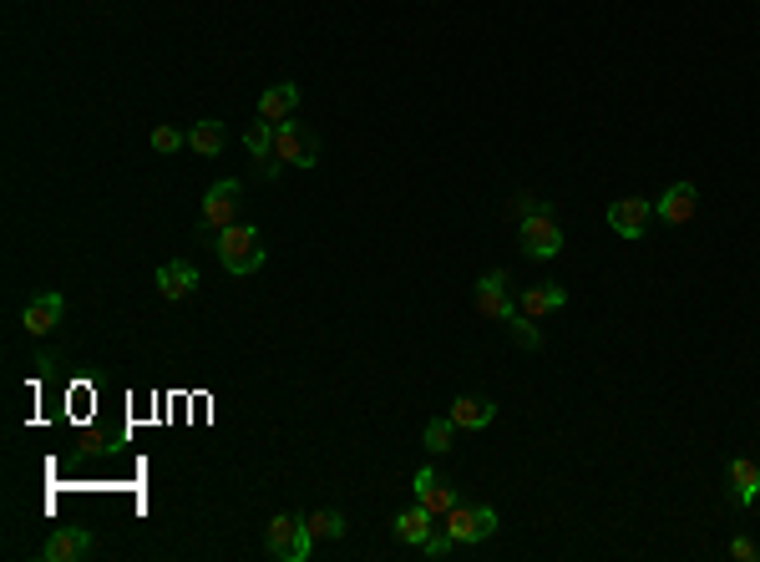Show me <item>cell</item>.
Here are the masks:
<instances>
[{
  "label": "cell",
  "instance_id": "1",
  "mask_svg": "<svg viewBox=\"0 0 760 562\" xmlns=\"http://www.w3.org/2000/svg\"><path fill=\"white\" fill-rule=\"evenodd\" d=\"M213 249H218V264L228 274H259L264 269V238H259L254 223H228Z\"/></svg>",
  "mask_w": 760,
  "mask_h": 562
},
{
  "label": "cell",
  "instance_id": "2",
  "mask_svg": "<svg viewBox=\"0 0 760 562\" xmlns=\"http://www.w3.org/2000/svg\"><path fill=\"white\" fill-rule=\"evenodd\" d=\"M264 552H269L274 562H310V552H315L310 522L294 517V512H279V517L269 522V532H264Z\"/></svg>",
  "mask_w": 760,
  "mask_h": 562
},
{
  "label": "cell",
  "instance_id": "3",
  "mask_svg": "<svg viewBox=\"0 0 760 562\" xmlns=\"http://www.w3.org/2000/svg\"><path fill=\"white\" fill-rule=\"evenodd\" d=\"M517 249H522V259H538V264L563 254V223L553 218V208H538L517 223Z\"/></svg>",
  "mask_w": 760,
  "mask_h": 562
},
{
  "label": "cell",
  "instance_id": "4",
  "mask_svg": "<svg viewBox=\"0 0 760 562\" xmlns=\"http://www.w3.org/2000/svg\"><path fill=\"white\" fill-rule=\"evenodd\" d=\"M274 157L284 168H315L320 163V137L304 132L299 122H274Z\"/></svg>",
  "mask_w": 760,
  "mask_h": 562
},
{
  "label": "cell",
  "instance_id": "5",
  "mask_svg": "<svg viewBox=\"0 0 760 562\" xmlns=\"http://www.w3.org/2000/svg\"><path fill=\"white\" fill-rule=\"evenodd\" d=\"M239 198H244V183L239 178H223V183H213L208 193H203V228H213V233H223L228 223L239 218Z\"/></svg>",
  "mask_w": 760,
  "mask_h": 562
},
{
  "label": "cell",
  "instance_id": "6",
  "mask_svg": "<svg viewBox=\"0 0 760 562\" xmlns=\"http://www.w3.org/2000/svg\"><path fill=\"white\" fill-rule=\"evenodd\" d=\"M441 527L456 537V547H462V542H487V537L497 532V512H492V507H462V502H456V507L441 517Z\"/></svg>",
  "mask_w": 760,
  "mask_h": 562
},
{
  "label": "cell",
  "instance_id": "7",
  "mask_svg": "<svg viewBox=\"0 0 760 562\" xmlns=\"http://www.w3.org/2000/svg\"><path fill=\"white\" fill-rule=\"evenodd\" d=\"M411 487H416V502H421V507H426L436 522H441V517L456 507V502H462V497H456V487H451V481H446L436 466H421V471L411 476Z\"/></svg>",
  "mask_w": 760,
  "mask_h": 562
},
{
  "label": "cell",
  "instance_id": "8",
  "mask_svg": "<svg viewBox=\"0 0 760 562\" xmlns=\"http://www.w3.org/2000/svg\"><path fill=\"white\" fill-rule=\"evenodd\" d=\"M507 284H512L507 269H492V274L477 279V314H482V319H497V325H507V319L517 314V304L507 299Z\"/></svg>",
  "mask_w": 760,
  "mask_h": 562
},
{
  "label": "cell",
  "instance_id": "9",
  "mask_svg": "<svg viewBox=\"0 0 760 562\" xmlns=\"http://www.w3.org/2000/svg\"><path fill=\"white\" fill-rule=\"evenodd\" d=\"M695 208H700V188L684 178V183H669L664 193H659V203H654V218L659 223H669V228H679V223H690L695 218Z\"/></svg>",
  "mask_w": 760,
  "mask_h": 562
},
{
  "label": "cell",
  "instance_id": "10",
  "mask_svg": "<svg viewBox=\"0 0 760 562\" xmlns=\"http://www.w3.org/2000/svg\"><path fill=\"white\" fill-rule=\"evenodd\" d=\"M61 314H66V299H61L56 289H46V294H36V299L21 309V330L41 340V335H51V330L61 325Z\"/></svg>",
  "mask_w": 760,
  "mask_h": 562
},
{
  "label": "cell",
  "instance_id": "11",
  "mask_svg": "<svg viewBox=\"0 0 760 562\" xmlns=\"http://www.w3.org/2000/svg\"><path fill=\"white\" fill-rule=\"evenodd\" d=\"M654 218V203L649 198H619V203H608V228H614L619 238H644Z\"/></svg>",
  "mask_w": 760,
  "mask_h": 562
},
{
  "label": "cell",
  "instance_id": "12",
  "mask_svg": "<svg viewBox=\"0 0 760 562\" xmlns=\"http://www.w3.org/2000/svg\"><path fill=\"white\" fill-rule=\"evenodd\" d=\"M152 284H158L163 299H188V294H198V269H193V259H168V264H158Z\"/></svg>",
  "mask_w": 760,
  "mask_h": 562
},
{
  "label": "cell",
  "instance_id": "13",
  "mask_svg": "<svg viewBox=\"0 0 760 562\" xmlns=\"http://www.w3.org/2000/svg\"><path fill=\"white\" fill-rule=\"evenodd\" d=\"M92 552V532L87 527H56L41 547V562H76Z\"/></svg>",
  "mask_w": 760,
  "mask_h": 562
},
{
  "label": "cell",
  "instance_id": "14",
  "mask_svg": "<svg viewBox=\"0 0 760 562\" xmlns=\"http://www.w3.org/2000/svg\"><path fill=\"white\" fill-rule=\"evenodd\" d=\"M446 416L456 421V431H487V426L497 421V406H492L487 395H456Z\"/></svg>",
  "mask_w": 760,
  "mask_h": 562
},
{
  "label": "cell",
  "instance_id": "15",
  "mask_svg": "<svg viewBox=\"0 0 760 562\" xmlns=\"http://www.w3.org/2000/svg\"><path fill=\"white\" fill-rule=\"evenodd\" d=\"M244 147L254 152V163H259V173H264V178H279V173H284V163L274 157V122H264V117H259V122L244 132Z\"/></svg>",
  "mask_w": 760,
  "mask_h": 562
},
{
  "label": "cell",
  "instance_id": "16",
  "mask_svg": "<svg viewBox=\"0 0 760 562\" xmlns=\"http://www.w3.org/2000/svg\"><path fill=\"white\" fill-rule=\"evenodd\" d=\"M563 304H568V294H563L553 279H543V284H532V289H522V294H517V309H522V314H532V319L558 314Z\"/></svg>",
  "mask_w": 760,
  "mask_h": 562
},
{
  "label": "cell",
  "instance_id": "17",
  "mask_svg": "<svg viewBox=\"0 0 760 562\" xmlns=\"http://www.w3.org/2000/svg\"><path fill=\"white\" fill-rule=\"evenodd\" d=\"M299 97H304L299 82H274V87L259 97V117H264V122H289L294 107H299Z\"/></svg>",
  "mask_w": 760,
  "mask_h": 562
},
{
  "label": "cell",
  "instance_id": "18",
  "mask_svg": "<svg viewBox=\"0 0 760 562\" xmlns=\"http://www.w3.org/2000/svg\"><path fill=\"white\" fill-rule=\"evenodd\" d=\"M391 532H396V542H406V547H421L431 532H436V517L416 502V507H406V512H396V522H391Z\"/></svg>",
  "mask_w": 760,
  "mask_h": 562
},
{
  "label": "cell",
  "instance_id": "19",
  "mask_svg": "<svg viewBox=\"0 0 760 562\" xmlns=\"http://www.w3.org/2000/svg\"><path fill=\"white\" fill-rule=\"evenodd\" d=\"M730 487H735V502H740V507H755V497H760V461L735 456V461H730Z\"/></svg>",
  "mask_w": 760,
  "mask_h": 562
},
{
  "label": "cell",
  "instance_id": "20",
  "mask_svg": "<svg viewBox=\"0 0 760 562\" xmlns=\"http://www.w3.org/2000/svg\"><path fill=\"white\" fill-rule=\"evenodd\" d=\"M188 147H193L198 157H218V152H223V122H213V117H208V122H193V127H188Z\"/></svg>",
  "mask_w": 760,
  "mask_h": 562
},
{
  "label": "cell",
  "instance_id": "21",
  "mask_svg": "<svg viewBox=\"0 0 760 562\" xmlns=\"http://www.w3.org/2000/svg\"><path fill=\"white\" fill-rule=\"evenodd\" d=\"M304 522H310V532L320 542H340L345 537V512H335V507H320L315 517H304Z\"/></svg>",
  "mask_w": 760,
  "mask_h": 562
},
{
  "label": "cell",
  "instance_id": "22",
  "mask_svg": "<svg viewBox=\"0 0 760 562\" xmlns=\"http://www.w3.org/2000/svg\"><path fill=\"white\" fill-rule=\"evenodd\" d=\"M421 441H426V451L446 456V451H451V441H456V421H451V416H436V421H426Z\"/></svg>",
  "mask_w": 760,
  "mask_h": 562
},
{
  "label": "cell",
  "instance_id": "23",
  "mask_svg": "<svg viewBox=\"0 0 760 562\" xmlns=\"http://www.w3.org/2000/svg\"><path fill=\"white\" fill-rule=\"evenodd\" d=\"M507 330H512V340H517L522 350H543V330H538V319H532V314L517 309V314L507 319Z\"/></svg>",
  "mask_w": 760,
  "mask_h": 562
},
{
  "label": "cell",
  "instance_id": "24",
  "mask_svg": "<svg viewBox=\"0 0 760 562\" xmlns=\"http://www.w3.org/2000/svg\"><path fill=\"white\" fill-rule=\"evenodd\" d=\"M178 147H188V132H178V127H152V152H178Z\"/></svg>",
  "mask_w": 760,
  "mask_h": 562
},
{
  "label": "cell",
  "instance_id": "25",
  "mask_svg": "<svg viewBox=\"0 0 760 562\" xmlns=\"http://www.w3.org/2000/svg\"><path fill=\"white\" fill-rule=\"evenodd\" d=\"M451 547H456V537H451L446 527H441V532H431V537L421 542V552H426L431 562H441V557H451Z\"/></svg>",
  "mask_w": 760,
  "mask_h": 562
},
{
  "label": "cell",
  "instance_id": "26",
  "mask_svg": "<svg viewBox=\"0 0 760 562\" xmlns=\"http://www.w3.org/2000/svg\"><path fill=\"white\" fill-rule=\"evenodd\" d=\"M538 208H543V203H538V198H532V193H517V198L507 203V218H512V223H522L527 213H538Z\"/></svg>",
  "mask_w": 760,
  "mask_h": 562
},
{
  "label": "cell",
  "instance_id": "27",
  "mask_svg": "<svg viewBox=\"0 0 760 562\" xmlns=\"http://www.w3.org/2000/svg\"><path fill=\"white\" fill-rule=\"evenodd\" d=\"M730 557H735V562H755V557H760V547H755L750 537H730Z\"/></svg>",
  "mask_w": 760,
  "mask_h": 562
}]
</instances>
